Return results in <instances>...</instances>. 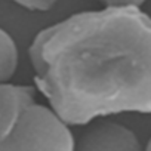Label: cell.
Returning <instances> with one entry per match:
<instances>
[{
	"label": "cell",
	"instance_id": "obj_1",
	"mask_svg": "<svg viewBox=\"0 0 151 151\" xmlns=\"http://www.w3.org/2000/svg\"><path fill=\"white\" fill-rule=\"evenodd\" d=\"M37 89L68 124L151 111V22L141 8H104L42 30L30 46Z\"/></svg>",
	"mask_w": 151,
	"mask_h": 151
},
{
	"label": "cell",
	"instance_id": "obj_2",
	"mask_svg": "<svg viewBox=\"0 0 151 151\" xmlns=\"http://www.w3.org/2000/svg\"><path fill=\"white\" fill-rule=\"evenodd\" d=\"M70 126L31 86L0 83V151H74Z\"/></svg>",
	"mask_w": 151,
	"mask_h": 151
},
{
	"label": "cell",
	"instance_id": "obj_3",
	"mask_svg": "<svg viewBox=\"0 0 151 151\" xmlns=\"http://www.w3.org/2000/svg\"><path fill=\"white\" fill-rule=\"evenodd\" d=\"M74 151H150L144 148L129 127L116 122H98L92 124L74 144Z\"/></svg>",
	"mask_w": 151,
	"mask_h": 151
},
{
	"label": "cell",
	"instance_id": "obj_4",
	"mask_svg": "<svg viewBox=\"0 0 151 151\" xmlns=\"http://www.w3.org/2000/svg\"><path fill=\"white\" fill-rule=\"evenodd\" d=\"M18 47L12 36L0 28V83H8L17 73Z\"/></svg>",
	"mask_w": 151,
	"mask_h": 151
},
{
	"label": "cell",
	"instance_id": "obj_5",
	"mask_svg": "<svg viewBox=\"0 0 151 151\" xmlns=\"http://www.w3.org/2000/svg\"><path fill=\"white\" fill-rule=\"evenodd\" d=\"M14 2L28 11H39V12H46L49 11L58 0H14Z\"/></svg>",
	"mask_w": 151,
	"mask_h": 151
},
{
	"label": "cell",
	"instance_id": "obj_6",
	"mask_svg": "<svg viewBox=\"0 0 151 151\" xmlns=\"http://www.w3.org/2000/svg\"><path fill=\"white\" fill-rule=\"evenodd\" d=\"M104 8H141L147 0H98Z\"/></svg>",
	"mask_w": 151,
	"mask_h": 151
}]
</instances>
